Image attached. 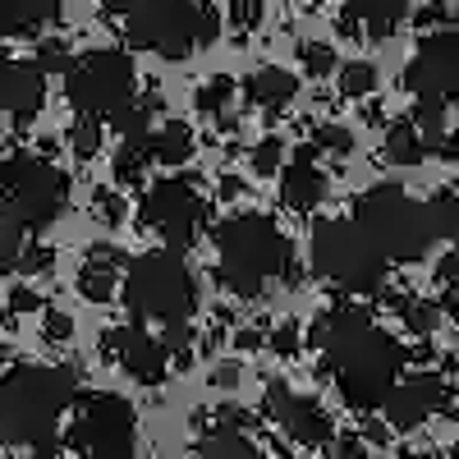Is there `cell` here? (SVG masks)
Listing matches in <instances>:
<instances>
[{
    "instance_id": "16",
    "label": "cell",
    "mask_w": 459,
    "mask_h": 459,
    "mask_svg": "<svg viewBox=\"0 0 459 459\" xmlns=\"http://www.w3.org/2000/svg\"><path fill=\"white\" fill-rule=\"evenodd\" d=\"M47 106V69L37 60H10L0 51V110L14 120H32Z\"/></svg>"
},
{
    "instance_id": "11",
    "label": "cell",
    "mask_w": 459,
    "mask_h": 459,
    "mask_svg": "<svg viewBox=\"0 0 459 459\" xmlns=\"http://www.w3.org/2000/svg\"><path fill=\"white\" fill-rule=\"evenodd\" d=\"M138 216L147 230H157L166 239V248H188L207 230V198L188 179L170 175V179H157L147 188Z\"/></svg>"
},
{
    "instance_id": "5",
    "label": "cell",
    "mask_w": 459,
    "mask_h": 459,
    "mask_svg": "<svg viewBox=\"0 0 459 459\" xmlns=\"http://www.w3.org/2000/svg\"><path fill=\"white\" fill-rule=\"evenodd\" d=\"M354 225L386 253V262H423L437 244L428 230V212L400 184H372L354 198Z\"/></svg>"
},
{
    "instance_id": "34",
    "label": "cell",
    "mask_w": 459,
    "mask_h": 459,
    "mask_svg": "<svg viewBox=\"0 0 459 459\" xmlns=\"http://www.w3.org/2000/svg\"><path fill=\"white\" fill-rule=\"evenodd\" d=\"M317 143H322V147H335V152H340V157H344V152H350V147H354V138H350V134H344L340 125H326V129L317 134Z\"/></svg>"
},
{
    "instance_id": "35",
    "label": "cell",
    "mask_w": 459,
    "mask_h": 459,
    "mask_svg": "<svg viewBox=\"0 0 459 459\" xmlns=\"http://www.w3.org/2000/svg\"><path fill=\"white\" fill-rule=\"evenodd\" d=\"M37 65H42V69H65V65H69V56H65V47L47 42L42 51H37Z\"/></svg>"
},
{
    "instance_id": "27",
    "label": "cell",
    "mask_w": 459,
    "mask_h": 459,
    "mask_svg": "<svg viewBox=\"0 0 459 459\" xmlns=\"http://www.w3.org/2000/svg\"><path fill=\"white\" fill-rule=\"evenodd\" d=\"M23 230L14 221H0V276H10L23 266Z\"/></svg>"
},
{
    "instance_id": "8",
    "label": "cell",
    "mask_w": 459,
    "mask_h": 459,
    "mask_svg": "<svg viewBox=\"0 0 459 459\" xmlns=\"http://www.w3.org/2000/svg\"><path fill=\"white\" fill-rule=\"evenodd\" d=\"M69 203V179L60 166L14 152L0 161V221H14L19 230H47Z\"/></svg>"
},
{
    "instance_id": "29",
    "label": "cell",
    "mask_w": 459,
    "mask_h": 459,
    "mask_svg": "<svg viewBox=\"0 0 459 459\" xmlns=\"http://www.w3.org/2000/svg\"><path fill=\"white\" fill-rule=\"evenodd\" d=\"M198 106H203L207 115H221V110H230V106H235V79H225V74L207 79V83H203V92H198Z\"/></svg>"
},
{
    "instance_id": "33",
    "label": "cell",
    "mask_w": 459,
    "mask_h": 459,
    "mask_svg": "<svg viewBox=\"0 0 459 459\" xmlns=\"http://www.w3.org/2000/svg\"><path fill=\"white\" fill-rule=\"evenodd\" d=\"M120 216H125L120 198H115V194H106V188H97V221H101V225H115Z\"/></svg>"
},
{
    "instance_id": "31",
    "label": "cell",
    "mask_w": 459,
    "mask_h": 459,
    "mask_svg": "<svg viewBox=\"0 0 459 459\" xmlns=\"http://www.w3.org/2000/svg\"><path fill=\"white\" fill-rule=\"evenodd\" d=\"M281 161H285V143H281V138H262V143L253 147V166H257V175L281 170Z\"/></svg>"
},
{
    "instance_id": "24",
    "label": "cell",
    "mask_w": 459,
    "mask_h": 459,
    "mask_svg": "<svg viewBox=\"0 0 459 459\" xmlns=\"http://www.w3.org/2000/svg\"><path fill=\"white\" fill-rule=\"evenodd\" d=\"M423 212H428L432 239H441V244H459V198L450 194V188H437V194L423 203Z\"/></svg>"
},
{
    "instance_id": "12",
    "label": "cell",
    "mask_w": 459,
    "mask_h": 459,
    "mask_svg": "<svg viewBox=\"0 0 459 459\" xmlns=\"http://www.w3.org/2000/svg\"><path fill=\"white\" fill-rule=\"evenodd\" d=\"M404 92H413V106H455L459 101V37L432 32L418 42V56L404 69Z\"/></svg>"
},
{
    "instance_id": "20",
    "label": "cell",
    "mask_w": 459,
    "mask_h": 459,
    "mask_svg": "<svg viewBox=\"0 0 459 459\" xmlns=\"http://www.w3.org/2000/svg\"><path fill=\"white\" fill-rule=\"evenodd\" d=\"M344 10L368 37H391L409 19V0H344Z\"/></svg>"
},
{
    "instance_id": "28",
    "label": "cell",
    "mask_w": 459,
    "mask_h": 459,
    "mask_svg": "<svg viewBox=\"0 0 459 459\" xmlns=\"http://www.w3.org/2000/svg\"><path fill=\"white\" fill-rule=\"evenodd\" d=\"M340 92L344 97H368V92H377V69L368 65V60H354V65H344L340 69Z\"/></svg>"
},
{
    "instance_id": "2",
    "label": "cell",
    "mask_w": 459,
    "mask_h": 459,
    "mask_svg": "<svg viewBox=\"0 0 459 459\" xmlns=\"http://www.w3.org/2000/svg\"><path fill=\"white\" fill-rule=\"evenodd\" d=\"M79 395V377L69 368L19 363L0 377V441L23 450H60V418Z\"/></svg>"
},
{
    "instance_id": "36",
    "label": "cell",
    "mask_w": 459,
    "mask_h": 459,
    "mask_svg": "<svg viewBox=\"0 0 459 459\" xmlns=\"http://www.w3.org/2000/svg\"><path fill=\"white\" fill-rule=\"evenodd\" d=\"M262 19V10L253 14V0H235V28H253Z\"/></svg>"
},
{
    "instance_id": "7",
    "label": "cell",
    "mask_w": 459,
    "mask_h": 459,
    "mask_svg": "<svg viewBox=\"0 0 459 459\" xmlns=\"http://www.w3.org/2000/svg\"><path fill=\"white\" fill-rule=\"evenodd\" d=\"M308 262H313V276H322L326 285L344 294H377L386 285V266H391L386 253L354 225V216L317 221L308 239Z\"/></svg>"
},
{
    "instance_id": "14",
    "label": "cell",
    "mask_w": 459,
    "mask_h": 459,
    "mask_svg": "<svg viewBox=\"0 0 459 459\" xmlns=\"http://www.w3.org/2000/svg\"><path fill=\"white\" fill-rule=\"evenodd\" d=\"M266 413H272V423L299 446H326L335 437L331 413L313 395H294L285 381H272V386H266Z\"/></svg>"
},
{
    "instance_id": "9",
    "label": "cell",
    "mask_w": 459,
    "mask_h": 459,
    "mask_svg": "<svg viewBox=\"0 0 459 459\" xmlns=\"http://www.w3.org/2000/svg\"><path fill=\"white\" fill-rule=\"evenodd\" d=\"M138 92V69L125 51L101 47L88 51L79 60L65 65V97L79 115H92V120H110L115 110H125Z\"/></svg>"
},
{
    "instance_id": "22",
    "label": "cell",
    "mask_w": 459,
    "mask_h": 459,
    "mask_svg": "<svg viewBox=\"0 0 459 459\" xmlns=\"http://www.w3.org/2000/svg\"><path fill=\"white\" fill-rule=\"evenodd\" d=\"M147 152L157 166H184L188 157H194V129L170 120L161 129H147Z\"/></svg>"
},
{
    "instance_id": "19",
    "label": "cell",
    "mask_w": 459,
    "mask_h": 459,
    "mask_svg": "<svg viewBox=\"0 0 459 459\" xmlns=\"http://www.w3.org/2000/svg\"><path fill=\"white\" fill-rule=\"evenodd\" d=\"M294 92H299L294 74L290 69H276V65H262V69H253L248 79H244V97L253 106H262V110H285L294 101Z\"/></svg>"
},
{
    "instance_id": "18",
    "label": "cell",
    "mask_w": 459,
    "mask_h": 459,
    "mask_svg": "<svg viewBox=\"0 0 459 459\" xmlns=\"http://www.w3.org/2000/svg\"><path fill=\"white\" fill-rule=\"evenodd\" d=\"M60 19V0H0V37H42Z\"/></svg>"
},
{
    "instance_id": "30",
    "label": "cell",
    "mask_w": 459,
    "mask_h": 459,
    "mask_svg": "<svg viewBox=\"0 0 459 459\" xmlns=\"http://www.w3.org/2000/svg\"><path fill=\"white\" fill-rule=\"evenodd\" d=\"M69 147L79 152V157H92V152L101 147V120H92V115H79V125L69 129Z\"/></svg>"
},
{
    "instance_id": "26",
    "label": "cell",
    "mask_w": 459,
    "mask_h": 459,
    "mask_svg": "<svg viewBox=\"0 0 459 459\" xmlns=\"http://www.w3.org/2000/svg\"><path fill=\"white\" fill-rule=\"evenodd\" d=\"M386 157H391V166H418V161L428 157L423 138H418V129H413V120L409 125L400 120V125L386 129Z\"/></svg>"
},
{
    "instance_id": "38",
    "label": "cell",
    "mask_w": 459,
    "mask_h": 459,
    "mask_svg": "<svg viewBox=\"0 0 459 459\" xmlns=\"http://www.w3.org/2000/svg\"><path fill=\"white\" fill-rule=\"evenodd\" d=\"M134 5V0H101V10H110V14H125Z\"/></svg>"
},
{
    "instance_id": "39",
    "label": "cell",
    "mask_w": 459,
    "mask_h": 459,
    "mask_svg": "<svg viewBox=\"0 0 459 459\" xmlns=\"http://www.w3.org/2000/svg\"><path fill=\"white\" fill-rule=\"evenodd\" d=\"M450 455H455V459H459V446H450Z\"/></svg>"
},
{
    "instance_id": "23",
    "label": "cell",
    "mask_w": 459,
    "mask_h": 459,
    "mask_svg": "<svg viewBox=\"0 0 459 459\" xmlns=\"http://www.w3.org/2000/svg\"><path fill=\"white\" fill-rule=\"evenodd\" d=\"M194 450L203 455V459H253L257 455V446L244 437V432H235V428H212L207 437H198L194 441Z\"/></svg>"
},
{
    "instance_id": "17",
    "label": "cell",
    "mask_w": 459,
    "mask_h": 459,
    "mask_svg": "<svg viewBox=\"0 0 459 459\" xmlns=\"http://www.w3.org/2000/svg\"><path fill=\"white\" fill-rule=\"evenodd\" d=\"M326 194V175L317 166V147H299L281 166V203L290 212H313Z\"/></svg>"
},
{
    "instance_id": "3",
    "label": "cell",
    "mask_w": 459,
    "mask_h": 459,
    "mask_svg": "<svg viewBox=\"0 0 459 459\" xmlns=\"http://www.w3.org/2000/svg\"><path fill=\"white\" fill-rule=\"evenodd\" d=\"M212 244H216L221 281L235 294H244V299H257V294L272 290L281 276H290L294 248L285 239V230L272 216H262V212L225 216L212 230Z\"/></svg>"
},
{
    "instance_id": "37",
    "label": "cell",
    "mask_w": 459,
    "mask_h": 459,
    "mask_svg": "<svg viewBox=\"0 0 459 459\" xmlns=\"http://www.w3.org/2000/svg\"><path fill=\"white\" fill-rule=\"evenodd\" d=\"M294 340H299L294 326H281V331H276V354H294Z\"/></svg>"
},
{
    "instance_id": "21",
    "label": "cell",
    "mask_w": 459,
    "mask_h": 459,
    "mask_svg": "<svg viewBox=\"0 0 459 459\" xmlns=\"http://www.w3.org/2000/svg\"><path fill=\"white\" fill-rule=\"evenodd\" d=\"M115 290H120V257L110 248H97L79 272V294L92 299V303H110Z\"/></svg>"
},
{
    "instance_id": "1",
    "label": "cell",
    "mask_w": 459,
    "mask_h": 459,
    "mask_svg": "<svg viewBox=\"0 0 459 459\" xmlns=\"http://www.w3.org/2000/svg\"><path fill=\"white\" fill-rule=\"evenodd\" d=\"M313 350L322 354V368L335 377V386L344 395V404L368 413L386 400L391 381L404 372V344L381 331L363 308L354 303H340L326 308L313 322Z\"/></svg>"
},
{
    "instance_id": "6",
    "label": "cell",
    "mask_w": 459,
    "mask_h": 459,
    "mask_svg": "<svg viewBox=\"0 0 459 459\" xmlns=\"http://www.w3.org/2000/svg\"><path fill=\"white\" fill-rule=\"evenodd\" d=\"M125 14H129L125 19L129 42L166 60H184L188 51L216 42L221 32V14L203 0H134Z\"/></svg>"
},
{
    "instance_id": "15",
    "label": "cell",
    "mask_w": 459,
    "mask_h": 459,
    "mask_svg": "<svg viewBox=\"0 0 459 459\" xmlns=\"http://www.w3.org/2000/svg\"><path fill=\"white\" fill-rule=\"evenodd\" d=\"M101 344H106V359H115L134 381H147V386L161 381L166 368H170V344L157 340V335H147L143 322H129L120 331H110Z\"/></svg>"
},
{
    "instance_id": "13",
    "label": "cell",
    "mask_w": 459,
    "mask_h": 459,
    "mask_svg": "<svg viewBox=\"0 0 459 459\" xmlns=\"http://www.w3.org/2000/svg\"><path fill=\"white\" fill-rule=\"evenodd\" d=\"M441 404H446V381L441 377H432V372H400L391 381L386 400H381L377 409L386 413V423L395 432H413V428H423Z\"/></svg>"
},
{
    "instance_id": "25",
    "label": "cell",
    "mask_w": 459,
    "mask_h": 459,
    "mask_svg": "<svg viewBox=\"0 0 459 459\" xmlns=\"http://www.w3.org/2000/svg\"><path fill=\"white\" fill-rule=\"evenodd\" d=\"M147 134H120V152H115V179L120 184H138L147 175Z\"/></svg>"
},
{
    "instance_id": "32",
    "label": "cell",
    "mask_w": 459,
    "mask_h": 459,
    "mask_svg": "<svg viewBox=\"0 0 459 459\" xmlns=\"http://www.w3.org/2000/svg\"><path fill=\"white\" fill-rule=\"evenodd\" d=\"M303 69L317 74V79H326V74L335 69V51L322 47V42H308V47H303Z\"/></svg>"
},
{
    "instance_id": "4",
    "label": "cell",
    "mask_w": 459,
    "mask_h": 459,
    "mask_svg": "<svg viewBox=\"0 0 459 459\" xmlns=\"http://www.w3.org/2000/svg\"><path fill=\"white\" fill-rule=\"evenodd\" d=\"M125 308L134 313V322H188L198 308V276L188 257L179 248H157V253H143L125 266Z\"/></svg>"
},
{
    "instance_id": "10",
    "label": "cell",
    "mask_w": 459,
    "mask_h": 459,
    "mask_svg": "<svg viewBox=\"0 0 459 459\" xmlns=\"http://www.w3.org/2000/svg\"><path fill=\"white\" fill-rule=\"evenodd\" d=\"M60 446L97 459H125L138 450V413L125 395H88Z\"/></svg>"
}]
</instances>
